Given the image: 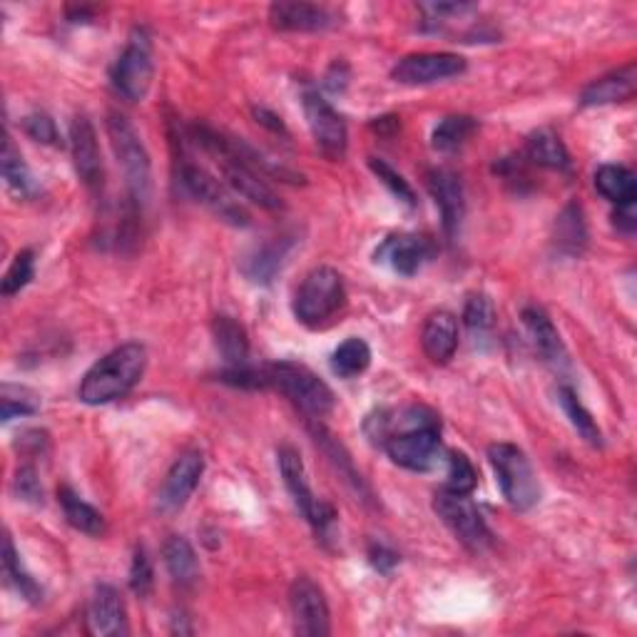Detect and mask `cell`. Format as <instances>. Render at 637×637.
Instances as JSON below:
<instances>
[{"label":"cell","mask_w":637,"mask_h":637,"mask_svg":"<svg viewBox=\"0 0 637 637\" xmlns=\"http://www.w3.org/2000/svg\"><path fill=\"white\" fill-rule=\"evenodd\" d=\"M145 366H148V351H145L142 344H123V347L113 349L100 361H95L88 369V374L83 376L77 396H80V401L88 403V407H105V403H113L130 394L135 386L140 384Z\"/></svg>","instance_id":"cell-1"},{"label":"cell","mask_w":637,"mask_h":637,"mask_svg":"<svg viewBox=\"0 0 637 637\" xmlns=\"http://www.w3.org/2000/svg\"><path fill=\"white\" fill-rule=\"evenodd\" d=\"M401 432H394L382 444L396 466L426 473L441 459V424L436 413L424 407H411L399 413Z\"/></svg>","instance_id":"cell-2"},{"label":"cell","mask_w":637,"mask_h":637,"mask_svg":"<svg viewBox=\"0 0 637 637\" xmlns=\"http://www.w3.org/2000/svg\"><path fill=\"white\" fill-rule=\"evenodd\" d=\"M260 374L262 389H274L284 394L307 416L324 419L337 407V399H334L329 384L322 382L312 369L295 364V361H279V364L262 366Z\"/></svg>","instance_id":"cell-3"},{"label":"cell","mask_w":637,"mask_h":637,"mask_svg":"<svg viewBox=\"0 0 637 637\" xmlns=\"http://www.w3.org/2000/svg\"><path fill=\"white\" fill-rule=\"evenodd\" d=\"M108 137L113 145V152L123 167L127 192H130L133 210L140 214V210L150 200L152 192V165L150 154L145 150L140 135L133 127L130 120L125 115L110 113L108 115Z\"/></svg>","instance_id":"cell-4"},{"label":"cell","mask_w":637,"mask_h":637,"mask_svg":"<svg viewBox=\"0 0 637 637\" xmlns=\"http://www.w3.org/2000/svg\"><path fill=\"white\" fill-rule=\"evenodd\" d=\"M344 304H347V287H344L341 274L332 266H316L301 282L291 309L301 324L316 329L332 322Z\"/></svg>","instance_id":"cell-5"},{"label":"cell","mask_w":637,"mask_h":637,"mask_svg":"<svg viewBox=\"0 0 637 637\" xmlns=\"http://www.w3.org/2000/svg\"><path fill=\"white\" fill-rule=\"evenodd\" d=\"M488 461L494 466L496 480L508 505L515 511H530L540 501V486L533 466L519 446L494 444L488 449Z\"/></svg>","instance_id":"cell-6"},{"label":"cell","mask_w":637,"mask_h":637,"mask_svg":"<svg viewBox=\"0 0 637 637\" xmlns=\"http://www.w3.org/2000/svg\"><path fill=\"white\" fill-rule=\"evenodd\" d=\"M179 183H183L189 197H195L207 210L217 214L222 222H227L232 227H249V214L235 200L232 189L225 183H220L214 175H210L202 165H195L189 160L179 162Z\"/></svg>","instance_id":"cell-7"},{"label":"cell","mask_w":637,"mask_h":637,"mask_svg":"<svg viewBox=\"0 0 637 637\" xmlns=\"http://www.w3.org/2000/svg\"><path fill=\"white\" fill-rule=\"evenodd\" d=\"M434 511L444 521L446 528L453 533L455 540L473 550V553H484L490 540H494L484 521V513L478 511V505L466 494H453V490L444 488L434 498Z\"/></svg>","instance_id":"cell-8"},{"label":"cell","mask_w":637,"mask_h":637,"mask_svg":"<svg viewBox=\"0 0 637 637\" xmlns=\"http://www.w3.org/2000/svg\"><path fill=\"white\" fill-rule=\"evenodd\" d=\"M277 463H279L284 486H287L289 496L295 498L301 515L314 525L316 533H322L324 536L326 528H329L334 519H337V511H334L326 501H322V498L314 496V490L307 480V469H304V461H301V453L295 449V446L284 444L277 451Z\"/></svg>","instance_id":"cell-9"},{"label":"cell","mask_w":637,"mask_h":637,"mask_svg":"<svg viewBox=\"0 0 637 637\" xmlns=\"http://www.w3.org/2000/svg\"><path fill=\"white\" fill-rule=\"evenodd\" d=\"M154 77V63H152V46L150 38L145 33H135L127 42V48L115 60L113 73H110V83L117 98L127 102H140L145 95L150 92Z\"/></svg>","instance_id":"cell-10"},{"label":"cell","mask_w":637,"mask_h":637,"mask_svg":"<svg viewBox=\"0 0 637 637\" xmlns=\"http://www.w3.org/2000/svg\"><path fill=\"white\" fill-rule=\"evenodd\" d=\"M301 102H304L307 125L312 130L316 148L329 160H341L349 148V130L344 117L316 90L304 92V100Z\"/></svg>","instance_id":"cell-11"},{"label":"cell","mask_w":637,"mask_h":637,"mask_svg":"<svg viewBox=\"0 0 637 637\" xmlns=\"http://www.w3.org/2000/svg\"><path fill=\"white\" fill-rule=\"evenodd\" d=\"M289 605L295 615V630L304 637H326L332 633V613L324 590L309 578L299 575L289 588Z\"/></svg>","instance_id":"cell-12"},{"label":"cell","mask_w":637,"mask_h":637,"mask_svg":"<svg viewBox=\"0 0 637 637\" xmlns=\"http://www.w3.org/2000/svg\"><path fill=\"white\" fill-rule=\"evenodd\" d=\"M204 473V455L202 451H185L179 459L172 463L167 471L165 480L158 490V498H154V508L162 515H175L177 511L189 503L195 488L200 486V478Z\"/></svg>","instance_id":"cell-13"},{"label":"cell","mask_w":637,"mask_h":637,"mask_svg":"<svg viewBox=\"0 0 637 637\" xmlns=\"http://www.w3.org/2000/svg\"><path fill=\"white\" fill-rule=\"evenodd\" d=\"M463 73H466V60L455 53H413L394 65L391 77L409 88H419V85L451 80Z\"/></svg>","instance_id":"cell-14"},{"label":"cell","mask_w":637,"mask_h":637,"mask_svg":"<svg viewBox=\"0 0 637 637\" xmlns=\"http://www.w3.org/2000/svg\"><path fill=\"white\" fill-rule=\"evenodd\" d=\"M71 152H73V165L80 183L98 192L102 187V177H105V170H102V154L98 145V133H95L92 123L85 115L73 117L71 123Z\"/></svg>","instance_id":"cell-15"},{"label":"cell","mask_w":637,"mask_h":637,"mask_svg":"<svg viewBox=\"0 0 637 637\" xmlns=\"http://www.w3.org/2000/svg\"><path fill=\"white\" fill-rule=\"evenodd\" d=\"M85 630L98 637L127 635V613L123 596L113 585H98L85 613Z\"/></svg>","instance_id":"cell-16"},{"label":"cell","mask_w":637,"mask_h":637,"mask_svg":"<svg viewBox=\"0 0 637 637\" xmlns=\"http://www.w3.org/2000/svg\"><path fill=\"white\" fill-rule=\"evenodd\" d=\"M436 245L428 237L419 235H399L389 237L378 247L376 262H389L394 272L403 274V277H413L424 270V264L434 260Z\"/></svg>","instance_id":"cell-17"},{"label":"cell","mask_w":637,"mask_h":637,"mask_svg":"<svg viewBox=\"0 0 637 637\" xmlns=\"http://www.w3.org/2000/svg\"><path fill=\"white\" fill-rule=\"evenodd\" d=\"M428 192H432L438 212H441L444 232L449 237H455L461 229L463 214H466V200H463L461 177L446 167H436L428 172Z\"/></svg>","instance_id":"cell-18"},{"label":"cell","mask_w":637,"mask_h":637,"mask_svg":"<svg viewBox=\"0 0 637 637\" xmlns=\"http://www.w3.org/2000/svg\"><path fill=\"white\" fill-rule=\"evenodd\" d=\"M270 21L274 28L289 33H316L334 25L332 13L312 3H274L270 5Z\"/></svg>","instance_id":"cell-19"},{"label":"cell","mask_w":637,"mask_h":637,"mask_svg":"<svg viewBox=\"0 0 637 637\" xmlns=\"http://www.w3.org/2000/svg\"><path fill=\"white\" fill-rule=\"evenodd\" d=\"M291 237H277L272 242L254 247L252 252H247L242 257V274L254 284H272L274 277L282 272L284 262H287L289 249H291Z\"/></svg>","instance_id":"cell-20"},{"label":"cell","mask_w":637,"mask_h":637,"mask_svg":"<svg viewBox=\"0 0 637 637\" xmlns=\"http://www.w3.org/2000/svg\"><path fill=\"white\" fill-rule=\"evenodd\" d=\"M421 347L434 364H449L459 349V324L449 312H434L421 332Z\"/></svg>","instance_id":"cell-21"},{"label":"cell","mask_w":637,"mask_h":637,"mask_svg":"<svg viewBox=\"0 0 637 637\" xmlns=\"http://www.w3.org/2000/svg\"><path fill=\"white\" fill-rule=\"evenodd\" d=\"M635 95V65H625L615 73H608L592 80L580 95L583 108L613 105V102H625Z\"/></svg>","instance_id":"cell-22"},{"label":"cell","mask_w":637,"mask_h":637,"mask_svg":"<svg viewBox=\"0 0 637 637\" xmlns=\"http://www.w3.org/2000/svg\"><path fill=\"white\" fill-rule=\"evenodd\" d=\"M523 324L528 329L536 349L544 354L550 364H565V347L561 334H558L553 318H550L540 307H525L523 309Z\"/></svg>","instance_id":"cell-23"},{"label":"cell","mask_w":637,"mask_h":637,"mask_svg":"<svg viewBox=\"0 0 637 637\" xmlns=\"http://www.w3.org/2000/svg\"><path fill=\"white\" fill-rule=\"evenodd\" d=\"M212 337L217 344L222 359L227 361V369L247 366L249 361V337L245 326L232 316H214L212 322Z\"/></svg>","instance_id":"cell-24"},{"label":"cell","mask_w":637,"mask_h":637,"mask_svg":"<svg viewBox=\"0 0 637 637\" xmlns=\"http://www.w3.org/2000/svg\"><path fill=\"white\" fill-rule=\"evenodd\" d=\"M162 558H165V567L177 585H192L200 578V561L192 544L183 536H170L162 546Z\"/></svg>","instance_id":"cell-25"},{"label":"cell","mask_w":637,"mask_h":637,"mask_svg":"<svg viewBox=\"0 0 637 637\" xmlns=\"http://www.w3.org/2000/svg\"><path fill=\"white\" fill-rule=\"evenodd\" d=\"M58 498L60 505H63L65 521L71 523L75 530L85 533V536H102V533H105V519H102V513L90 503H85L73 488L63 486L58 490Z\"/></svg>","instance_id":"cell-26"},{"label":"cell","mask_w":637,"mask_h":637,"mask_svg":"<svg viewBox=\"0 0 637 637\" xmlns=\"http://www.w3.org/2000/svg\"><path fill=\"white\" fill-rule=\"evenodd\" d=\"M596 189L617 207L635 204L637 197L635 175L623 165H602L596 172Z\"/></svg>","instance_id":"cell-27"},{"label":"cell","mask_w":637,"mask_h":637,"mask_svg":"<svg viewBox=\"0 0 637 637\" xmlns=\"http://www.w3.org/2000/svg\"><path fill=\"white\" fill-rule=\"evenodd\" d=\"M525 154H528L530 162H536V165L540 167L558 170V172L571 170V154H567L561 137L550 130L533 133L528 140V148H525Z\"/></svg>","instance_id":"cell-28"},{"label":"cell","mask_w":637,"mask_h":637,"mask_svg":"<svg viewBox=\"0 0 637 637\" xmlns=\"http://www.w3.org/2000/svg\"><path fill=\"white\" fill-rule=\"evenodd\" d=\"M0 167H3V179H5L8 187H11L15 195L33 197V195L38 192L36 177H33L30 167L25 165L23 154H21L18 148H15V142L11 140V137H5L3 160H0Z\"/></svg>","instance_id":"cell-29"},{"label":"cell","mask_w":637,"mask_h":637,"mask_svg":"<svg viewBox=\"0 0 637 637\" xmlns=\"http://www.w3.org/2000/svg\"><path fill=\"white\" fill-rule=\"evenodd\" d=\"M476 130H478L476 117L449 115L434 127L432 145H434V150H438V152H453V150L463 148V145L471 140Z\"/></svg>","instance_id":"cell-30"},{"label":"cell","mask_w":637,"mask_h":637,"mask_svg":"<svg viewBox=\"0 0 637 637\" xmlns=\"http://www.w3.org/2000/svg\"><path fill=\"white\" fill-rule=\"evenodd\" d=\"M3 571H5L8 583H11L13 588L18 590L21 598L33 602V605L42 602V588L36 583V578H33V575L23 567L21 555H18V550H15L11 536H5V540H3Z\"/></svg>","instance_id":"cell-31"},{"label":"cell","mask_w":637,"mask_h":637,"mask_svg":"<svg viewBox=\"0 0 637 637\" xmlns=\"http://www.w3.org/2000/svg\"><path fill=\"white\" fill-rule=\"evenodd\" d=\"M558 399H561V407L565 411V416L571 419L573 428L580 434L583 441L590 444V446H602L600 426L596 424V419L590 416V411L583 407L580 399H578V394H575L571 386H561V391H558Z\"/></svg>","instance_id":"cell-32"},{"label":"cell","mask_w":637,"mask_h":637,"mask_svg":"<svg viewBox=\"0 0 637 637\" xmlns=\"http://www.w3.org/2000/svg\"><path fill=\"white\" fill-rule=\"evenodd\" d=\"M369 364H372V349H369V344L359 337L344 341L332 357L334 374L341 378H354L359 374H364Z\"/></svg>","instance_id":"cell-33"},{"label":"cell","mask_w":637,"mask_h":637,"mask_svg":"<svg viewBox=\"0 0 637 637\" xmlns=\"http://www.w3.org/2000/svg\"><path fill=\"white\" fill-rule=\"evenodd\" d=\"M588 239V229H585L580 207L567 204L555 222V242L567 254H580Z\"/></svg>","instance_id":"cell-34"},{"label":"cell","mask_w":637,"mask_h":637,"mask_svg":"<svg viewBox=\"0 0 637 637\" xmlns=\"http://www.w3.org/2000/svg\"><path fill=\"white\" fill-rule=\"evenodd\" d=\"M369 167H372L374 175L378 177V183H382L389 192L396 197V200L403 202L407 207H416V192H413V187L409 185V179H403V175H399L389 162L386 160H378V158H369Z\"/></svg>","instance_id":"cell-35"},{"label":"cell","mask_w":637,"mask_h":637,"mask_svg":"<svg viewBox=\"0 0 637 637\" xmlns=\"http://www.w3.org/2000/svg\"><path fill=\"white\" fill-rule=\"evenodd\" d=\"M449 480H446V490H453V494H466L471 496L473 488L478 486V471L473 466L471 459L461 451L449 453Z\"/></svg>","instance_id":"cell-36"},{"label":"cell","mask_w":637,"mask_h":637,"mask_svg":"<svg viewBox=\"0 0 637 637\" xmlns=\"http://www.w3.org/2000/svg\"><path fill=\"white\" fill-rule=\"evenodd\" d=\"M33 277H36V254L30 249H23V252L15 254L11 266H8L0 291H3V297L18 295L21 289L28 287Z\"/></svg>","instance_id":"cell-37"},{"label":"cell","mask_w":637,"mask_h":637,"mask_svg":"<svg viewBox=\"0 0 637 637\" xmlns=\"http://www.w3.org/2000/svg\"><path fill=\"white\" fill-rule=\"evenodd\" d=\"M40 411L38 394H33L25 386H3V421H13L15 416H33Z\"/></svg>","instance_id":"cell-38"},{"label":"cell","mask_w":637,"mask_h":637,"mask_svg":"<svg viewBox=\"0 0 637 637\" xmlns=\"http://www.w3.org/2000/svg\"><path fill=\"white\" fill-rule=\"evenodd\" d=\"M463 322H466L471 334H476V337H486V334H490L496 322V312L490 299L486 295L471 297L466 301V309H463Z\"/></svg>","instance_id":"cell-39"},{"label":"cell","mask_w":637,"mask_h":637,"mask_svg":"<svg viewBox=\"0 0 637 637\" xmlns=\"http://www.w3.org/2000/svg\"><path fill=\"white\" fill-rule=\"evenodd\" d=\"M152 585H154L152 561H150L148 550H145L142 546H137L135 555H133V565H130V588H133L135 596L148 598L152 592Z\"/></svg>","instance_id":"cell-40"},{"label":"cell","mask_w":637,"mask_h":637,"mask_svg":"<svg viewBox=\"0 0 637 637\" xmlns=\"http://www.w3.org/2000/svg\"><path fill=\"white\" fill-rule=\"evenodd\" d=\"M23 130L30 140L40 145H60V135L55 127V120L46 113H33L23 120Z\"/></svg>","instance_id":"cell-41"},{"label":"cell","mask_w":637,"mask_h":637,"mask_svg":"<svg viewBox=\"0 0 637 637\" xmlns=\"http://www.w3.org/2000/svg\"><path fill=\"white\" fill-rule=\"evenodd\" d=\"M13 488L18 498L28 503H40L42 501V486H40V478H38V471L33 466H21L18 473H15V480H13Z\"/></svg>","instance_id":"cell-42"},{"label":"cell","mask_w":637,"mask_h":637,"mask_svg":"<svg viewBox=\"0 0 637 637\" xmlns=\"http://www.w3.org/2000/svg\"><path fill=\"white\" fill-rule=\"evenodd\" d=\"M369 561H372L378 573L389 575L399 565V553L384 544H372V548H369Z\"/></svg>","instance_id":"cell-43"},{"label":"cell","mask_w":637,"mask_h":637,"mask_svg":"<svg viewBox=\"0 0 637 637\" xmlns=\"http://www.w3.org/2000/svg\"><path fill=\"white\" fill-rule=\"evenodd\" d=\"M347 83H349V67L344 63H334L324 77V85L332 92H341L344 88H347Z\"/></svg>","instance_id":"cell-44"},{"label":"cell","mask_w":637,"mask_h":637,"mask_svg":"<svg viewBox=\"0 0 637 637\" xmlns=\"http://www.w3.org/2000/svg\"><path fill=\"white\" fill-rule=\"evenodd\" d=\"M254 117H257V123H262L264 127H270L272 133H284V135H287V130H284L282 120L277 115H274V113H270V110L254 108Z\"/></svg>","instance_id":"cell-45"},{"label":"cell","mask_w":637,"mask_h":637,"mask_svg":"<svg viewBox=\"0 0 637 637\" xmlns=\"http://www.w3.org/2000/svg\"><path fill=\"white\" fill-rule=\"evenodd\" d=\"M615 225H617V227H623L625 232H633V229H635V204L617 207V212H615Z\"/></svg>","instance_id":"cell-46"}]
</instances>
